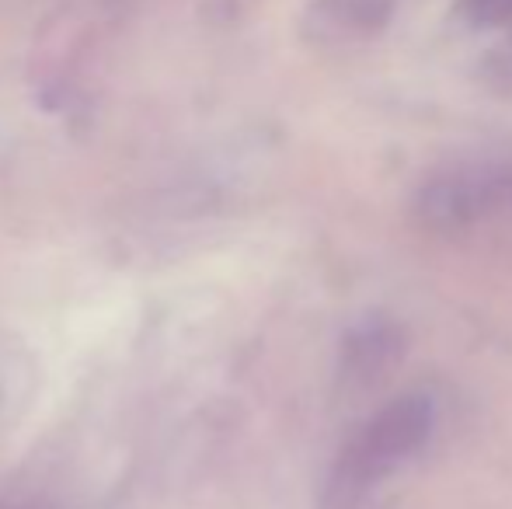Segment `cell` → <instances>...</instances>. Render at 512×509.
Segmentation results:
<instances>
[{"instance_id": "obj_1", "label": "cell", "mask_w": 512, "mask_h": 509, "mask_svg": "<svg viewBox=\"0 0 512 509\" xmlns=\"http://www.w3.org/2000/svg\"><path fill=\"white\" fill-rule=\"evenodd\" d=\"M418 227L453 245L512 255V161H457L432 171L411 199Z\"/></svg>"}, {"instance_id": "obj_2", "label": "cell", "mask_w": 512, "mask_h": 509, "mask_svg": "<svg viewBox=\"0 0 512 509\" xmlns=\"http://www.w3.org/2000/svg\"><path fill=\"white\" fill-rule=\"evenodd\" d=\"M432 429H436V405L425 394H401L387 401L356 429V436L338 454L331 492L352 499L373 489L429 443Z\"/></svg>"}, {"instance_id": "obj_3", "label": "cell", "mask_w": 512, "mask_h": 509, "mask_svg": "<svg viewBox=\"0 0 512 509\" xmlns=\"http://www.w3.org/2000/svg\"><path fill=\"white\" fill-rule=\"evenodd\" d=\"M394 0H310L304 32L317 46H352L387 28Z\"/></svg>"}, {"instance_id": "obj_4", "label": "cell", "mask_w": 512, "mask_h": 509, "mask_svg": "<svg viewBox=\"0 0 512 509\" xmlns=\"http://www.w3.org/2000/svg\"><path fill=\"white\" fill-rule=\"evenodd\" d=\"M401 332L387 321H366L345 339L342 349V381L356 387H373L384 381L387 370L401 360Z\"/></svg>"}, {"instance_id": "obj_5", "label": "cell", "mask_w": 512, "mask_h": 509, "mask_svg": "<svg viewBox=\"0 0 512 509\" xmlns=\"http://www.w3.org/2000/svg\"><path fill=\"white\" fill-rule=\"evenodd\" d=\"M512 0H481V14H492V11H509Z\"/></svg>"}, {"instance_id": "obj_6", "label": "cell", "mask_w": 512, "mask_h": 509, "mask_svg": "<svg viewBox=\"0 0 512 509\" xmlns=\"http://www.w3.org/2000/svg\"><path fill=\"white\" fill-rule=\"evenodd\" d=\"M0 509H21V506H4V503H0Z\"/></svg>"}]
</instances>
